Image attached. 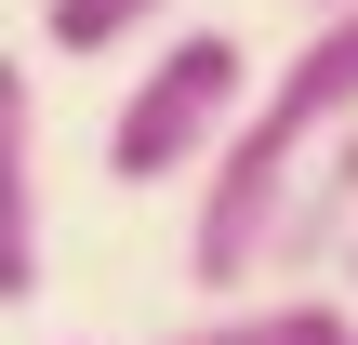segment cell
<instances>
[{
	"mask_svg": "<svg viewBox=\"0 0 358 345\" xmlns=\"http://www.w3.org/2000/svg\"><path fill=\"white\" fill-rule=\"evenodd\" d=\"M358 120V0L345 13H319L292 53H279V80H252V106H239V133L199 160V213H186V279L226 306V293H252L266 279V226H279V199H292V173L332 146Z\"/></svg>",
	"mask_w": 358,
	"mask_h": 345,
	"instance_id": "obj_1",
	"label": "cell"
},
{
	"mask_svg": "<svg viewBox=\"0 0 358 345\" xmlns=\"http://www.w3.org/2000/svg\"><path fill=\"white\" fill-rule=\"evenodd\" d=\"M239 106H252L239 27H173V40L133 66L120 120H106V186H173V173H199V160L239 133Z\"/></svg>",
	"mask_w": 358,
	"mask_h": 345,
	"instance_id": "obj_2",
	"label": "cell"
},
{
	"mask_svg": "<svg viewBox=\"0 0 358 345\" xmlns=\"http://www.w3.org/2000/svg\"><path fill=\"white\" fill-rule=\"evenodd\" d=\"M345 239H358V120L292 173V199H279V226H266V279H319V266H345ZM252 279V293H266Z\"/></svg>",
	"mask_w": 358,
	"mask_h": 345,
	"instance_id": "obj_3",
	"label": "cell"
},
{
	"mask_svg": "<svg viewBox=\"0 0 358 345\" xmlns=\"http://www.w3.org/2000/svg\"><path fill=\"white\" fill-rule=\"evenodd\" d=\"M40 293V80L0 53V306Z\"/></svg>",
	"mask_w": 358,
	"mask_h": 345,
	"instance_id": "obj_4",
	"label": "cell"
},
{
	"mask_svg": "<svg viewBox=\"0 0 358 345\" xmlns=\"http://www.w3.org/2000/svg\"><path fill=\"white\" fill-rule=\"evenodd\" d=\"M358 306L345 293H319V279H266V293H226L213 319H186V332H159V345H332Z\"/></svg>",
	"mask_w": 358,
	"mask_h": 345,
	"instance_id": "obj_5",
	"label": "cell"
},
{
	"mask_svg": "<svg viewBox=\"0 0 358 345\" xmlns=\"http://www.w3.org/2000/svg\"><path fill=\"white\" fill-rule=\"evenodd\" d=\"M173 27V0H40V40L66 66H106V53H146Z\"/></svg>",
	"mask_w": 358,
	"mask_h": 345,
	"instance_id": "obj_6",
	"label": "cell"
},
{
	"mask_svg": "<svg viewBox=\"0 0 358 345\" xmlns=\"http://www.w3.org/2000/svg\"><path fill=\"white\" fill-rule=\"evenodd\" d=\"M345 306H358V239H345Z\"/></svg>",
	"mask_w": 358,
	"mask_h": 345,
	"instance_id": "obj_7",
	"label": "cell"
},
{
	"mask_svg": "<svg viewBox=\"0 0 358 345\" xmlns=\"http://www.w3.org/2000/svg\"><path fill=\"white\" fill-rule=\"evenodd\" d=\"M306 13H345V0H306Z\"/></svg>",
	"mask_w": 358,
	"mask_h": 345,
	"instance_id": "obj_8",
	"label": "cell"
},
{
	"mask_svg": "<svg viewBox=\"0 0 358 345\" xmlns=\"http://www.w3.org/2000/svg\"><path fill=\"white\" fill-rule=\"evenodd\" d=\"M332 345H358V319H345V332H332Z\"/></svg>",
	"mask_w": 358,
	"mask_h": 345,
	"instance_id": "obj_9",
	"label": "cell"
}]
</instances>
